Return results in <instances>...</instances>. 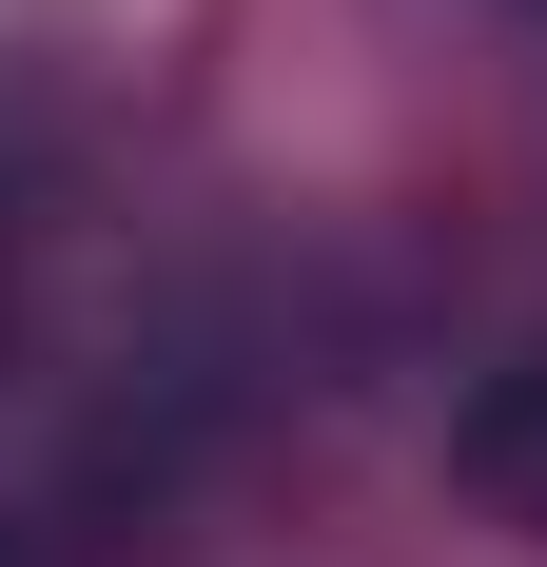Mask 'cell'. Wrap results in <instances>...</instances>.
Wrapping results in <instances>:
<instances>
[{
	"label": "cell",
	"mask_w": 547,
	"mask_h": 567,
	"mask_svg": "<svg viewBox=\"0 0 547 567\" xmlns=\"http://www.w3.org/2000/svg\"><path fill=\"white\" fill-rule=\"evenodd\" d=\"M450 489L547 548V333L508 352V372H469V411H450Z\"/></svg>",
	"instance_id": "cell-1"
}]
</instances>
